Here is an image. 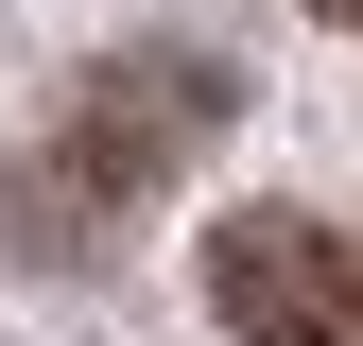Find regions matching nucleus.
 Instances as JSON below:
<instances>
[{"mask_svg":"<svg viewBox=\"0 0 363 346\" xmlns=\"http://www.w3.org/2000/svg\"><path fill=\"white\" fill-rule=\"evenodd\" d=\"M225 121H242V69H225V52H191V35L104 52L52 121H35V156L0 173V225H18V260H104V242L173 191V173L225 139Z\"/></svg>","mask_w":363,"mask_h":346,"instance_id":"1","label":"nucleus"},{"mask_svg":"<svg viewBox=\"0 0 363 346\" xmlns=\"http://www.w3.org/2000/svg\"><path fill=\"white\" fill-rule=\"evenodd\" d=\"M294 18H329V35H363V0H294Z\"/></svg>","mask_w":363,"mask_h":346,"instance_id":"3","label":"nucleus"},{"mask_svg":"<svg viewBox=\"0 0 363 346\" xmlns=\"http://www.w3.org/2000/svg\"><path fill=\"white\" fill-rule=\"evenodd\" d=\"M208 329L225 346H363V225H329V208H225L208 225Z\"/></svg>","mask_w":363,"mask_h":346,"instance_id":"2","label":"nucleus"}]
</instances>
